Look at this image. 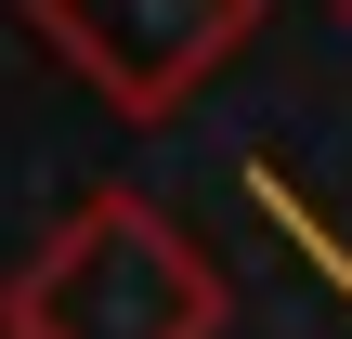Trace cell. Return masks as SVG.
Segmentation results:
<instances>
[{
  "label": "cell",
  "instance_id": "cell-3",
  "mask_svg": "<svg viewBox=\"0 0 352 339\" xmlns=\"http://www.w3.org/2000/svg\"><path fill=\"white\" fill-rule=\"evenodd\" d=\"M340 26H352V0H340Z\"/></svg>",
  "mask_w": 352,
  "mask_h": 339
},
{
  "label": "cell",
  "instance_id": "cell-2",
  "mask_svg": "<svg viewBox=\"0 0 352 339\" xmlns=\"http://www.w3.org/2000/svg\"><path fill=\"white\" fill-rule=\"evenodd\" d=\"M261 0H26V39L131 131L183 118L235 52H248Z\"/></svg>",
  "mask_w": 352,
  "mask_h": 339
},
{
  "label": "cell",
  "instance_id": "cell-1",
  "mask_svg": "<svg viewBox=\"0 0 352 339\" xmlns=\"http://www.w3.org/2000/svg\"><path fill=\"white\" fill-rule=\"evenodd\" d=\"M0 339H222V261L131 183L78 196L52 248L13 274Z\"/></svg>",
  "mask_w": 352,
  "mask_h": 339
}]
</instances>
